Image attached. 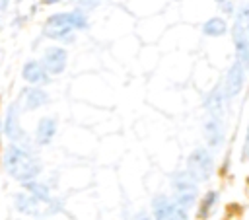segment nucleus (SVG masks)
I'll list each match as a JSON object with an SVG mask.
<instances>
[{
  "label": "nucleus",
  "mask_w": 249,
  "mask_h": 220,
  "mask_svg": "<svg viewBox=\"0 0 249 220\" xmlns=\"http://www.w3.org/2000/svg\"><path fill=\"white\" fill-rule=\"evenodd\" d=\"M2 162H4V169L8 171V175L14 177L16 181H19L21 185L27 181L39 179L41 169H43V165L35 158V154L31 150L18 146V144H10L4 150Z\"/></svg>",
  "instance_id": "nucleus-1"
},
{
  "label": "nucleus",
  "mask_w": 249,
  "mask_h": 220,
  "mask_svg": "<svg viewBox=\"0 0 249 220\" xmlns=\"http://www.w3.org/2000/svg\"><path fill=\"white\" fill-rule=\"evenodd\" d=\"M88 27V16L82 8L72 12H56L47 18L43 25V35L53 41H72L74 31Z\"/></svg>",
  "instance_id": "nucleus-2"
},
{
  "label": "nucleus",
  "mask_w": 249,
  "mask_h": 220,
  "mask_svg": "<svg viewBox=\"0 0 249 220\" xmlns=\"http://www.w3.org/2000/svg\"><path fill=\"white\" fill-rule=\"evenodd\" d=\"M233 16L235 19L231 25V37H233V47H235V60L247 70L249 68V35H247L249 4L239 6Z\"/></svg>",
  "instance_id": "nucleus-3"
},
{
  "label": "nucleus",
  "mask_w": 249,
  "mask_h": 220,
  "mask_svg": "<svg viewBox=\"0 0 249 220\" xmlns=\"http://www.w3.org/2000/svg\"><path fill=\"white\" fill-rule=\"evenodd\" d=\"M171 199L183 210H191L198 199V183L187 171H175L171 175Z\"/></svg>",
  "instance_id": "nucleus-4"
},
{
  "label": "nucleus",
  "mask_w": 249,
  "mask_h": 220,
  "mask_svg": "<svg viewBox=\"0 0 249 220\" xmlns=\"http://www.w3.org/2000/svg\"><path fill=\"white\" fill-rule=\"evenodd\" d=\"M196 183L208 181L214 173V158L208 148L198 146L195 148L187 158V169H185Z\"/></svg>",
  "instance_id": "nucleus-5"
},
{
  "label": "nucleus",
  "mask_w": 249,
  "mask_h": 220,
  "mask_svg": "<svg viewBox=\"0 0 249 220\" xmlns=\"http://www.w3.org/2000/svg\"><path fill=\"white\" fill-rule=\"evenodd\" d=\"M152 218L154 220H189V212L179 208L171 195H156L152 199Z\"/></svg>",
  "instance_id": "nucleus-6"
},
{
  "label": "nucleus",
  "mask_w": 249,
  "mask_h": 220,
  "mask_svg": "<svg viewBox=\"0 0 249 220\" xmlns=\"http://www.w3.org/2000/svg\"><path fill=\"white\" fill-rule=\"evenodd\" d=\"M66 62H68V53L64 47H47L45 53H43V58H41V64L45 66V70L49 72V76H58L64 72L66 68Z\"/></svg>",
  "instance_id": "nucleus-7"
},
{
  "label": "nucleus",
  "mask_w": 249,
  "mask_h": 220,
  "mask_svg": "<svg viewBox=\"0 0 249 220\" xmlns=\"http://www.w3.org/2000/svg\"><path fill=\"white\" fill-rule=\"evenodd\" d=\"M2 127H4V134L12 140V144L23 146V140H27V138H25V132L21 130V125H19V105L18 103H10Z\"/></svg>",
  "instance_id": "nucleus-8"
},
{
  "label": "nucleus",
  "mask_w": 249,
  "mask_h": 220,
  "mask_svg": "<svg viewBox=\"0 0 249 220\" xmlns=\"http://www.w3.org/2000/svg\"><path fill=\"white\" fill-rule=\"evenodd\" d=\"M243 84H245V68L235 60V62L228 68V74H226V80H224V88H222L224 97H226V99L235 97V95L241 92Z\"/></svg>",
  "instance_id": "nucleus-9"
},
{
  "label": "nucleus",
  "mask_w": 249,
  "mask_h": 220,
  "mask_svg": "<svg viewBox=\"0 0 249 220\" xmlns=\"http://www.w3.org/2000/svg\"><path fill=\"white\" fill-rule=\"evenodd\" d=\"M49 103V93L43 90V88H37V86H27L21 90L19 93V103L25 111H33V109H39L43 105Z\"/></svg>",
  "instance_id": "nucleus-10"
},
{
  "label": "nucleus",
  "mask_w": 249,
  "mask_h": 220,
  "mask_svg": "<svg viewBox=\"0 0 249 220\" xmlns=\"http://www.w3.org/2000/svg\"><path fill=\"white\" fill-rule=\"evenodd\" d=\"M21 78H23L27 84H33V86H37V88H41V86H45V84L51 82L49 72L45 70V66L41 64V60H35V58L27 60V62L23 64V68H21Z\"/></svg>",
  "instance_id": "nucleus-11"
},
{
  "label": "nucleus",
  "mask_w": 249,
  "mask_h": 220,
  "mask_svg": "<svg viewBox=\"0 0 249 220\" xmlns=\"http://www.w3.org/2000/svg\"><path fill=\"white\" fill-rule=\"evenodd\" d=\"M202 130H204L206 144H208L212 150H216V148H220V146L224 144V125H222L220 117L208 115V119L204 121Z\"/></svg>",
  "instance_id": "nucleus-12"
},
{
  "label": "nucleus",
  "mask_w": 249,
  "mask_h": 220,
  "mask_svg": "<svg viewBox=\"0 0 249 220\" xmlns=\"http://www.w3.org/2000/svg\"><path fill=\"white\" fill-rule=\"evenodd\" d=\"M14 206H16V210H18L19 214H23V216H35V218H39L43 212H47L39 201H35L31 195H27V193H23V191H21V193H16V197H14Z\"/></svg>",
  "instance_id": "nucleus-13"
},
{
  "label": "nucleus",
  "mask_w": 249,
  "mask_h": 220,
  "mask_svg": "<svg viewBox=\"0 0 249 220\" xmlns=\"http://www.w3.org/2000/svg\"><path fill=\"white\" fill-rule=\"evenodd\" d=\"M56 134V119L54 117H41L35 127V142L39 146H49Z\"/></svg>",
  "instance_id": "nucleus-14"
},
{
  "label": "nucleus",
  "mask_w": 249,
  "mask_h": 220,
  "mask_svg": "<svg viewBox=\"0 0 249 220\" xmlns=\"http://www.w3.org/2000/svg\"><path fill=\"white\" fill-rule=\"evenodd\" d=\"M23 189L27 191V195H31L41 204H49V201L53 199V193H51V189L45 181H39V179L27 181V183H23Z\"/></svg>",
  "instance_id": "nucleus-15"
},
{
  "label": "nucleus",
  "mask_w": 249,
  "mask_h": 220,
  "mask_svg": "<svg viewBox=\"0 0 249 220\" xmlns=\"http://www.w3.org/2000/svg\"><path fill=\"white\" fill-rule=\"evenodd\" d=\"M224 92H222V88H214L208 95H206V99H204V107L208 109V113L212 115V117H220V111H222V107H224Z\"/></svg>",
  "instance_id": "nucleus-16"
},
{
  "label": "nucleus",
  "mask_w": 249,
  "mask_h": 220,
  "mask_svg": "<svg viewBox=\"0 0 249 220\" xmlns=\"http://www.w3.org/2000/svg\"><path fill=\"white\" fill-rule=\"evenodd\" d=\"M228 31V23L224 18H210L202 23V33L206 37H222Z\"/></svg>",
  "instance_id": "nucleus-17"
},
{
  "label": "nucleus",
  "mask_w": 249,
  "mask_h": 220,
  "mask_svg": "<svg viewBox=\"0 0 249 220\" xmlns=\"http://www.w3.org/2000/svg\"><path fill=\"white\" fill-rule=\"evenodd\" d=\"M216 201H218V193H216V191L204 193V197H202L200 202H198V210H196L198 220H206V218L210 216V212H212L214 206H216Z\"/></svg>",
  "instance_id": "nucleus-18"
},
{
  "label": "nucleus",
  "mask_w": 249,
  "mask_h": 220,
  "mask_svg": "<svg viewBox=\"0 0 249 220\" xmlns=\"http://www.w3.org/2000/svg\"><path fill=\"white\" fill-rule=\"evenodd\" d=\"M218 2V8L226 14V16H233L235 14V8H233V2L231 0H216Z\"/></svg>",
  "instance_id": "nucleus-19"
},
{
  "label": "nucleus",
  "mask_w": 249,
  "mask_h": 220,
  "mask_svg": "<svg viewBox=\"0 0 249 220\" xmlns=\"http://www.w3.org/2000/svg\"><path fill=\"white\" fill-rule=\"evenodd\" d=\"M47 206H49V208H47V214H58V212L62 210V201L54 197V199H51V201H49V204H47Z\"/></svg>",
  "instance_id": "nucleus-20"
},
{
  "label": "nucleus",
  "mask_w": 249,
  "mask_h": 220,
  "mask_svg": "<svg viewBox=\"0 0 249 220\" xmlns=\"http://www.w3.org/2000/svg\"><path fill=\"white\" fill-rule=\"evenodd\" d=\"M241 158H243V160H247V158H249V125H247V132H245V144H243Z\"/></svg>",
  "instance_id": "nucleus-21"
},
{
  "label": "nucleus",
  "mask_w": 249,
  "mask_h": 220,
  "mask_svg": "<svg viewBox=\"0 0 249 220\" xmlns=\"http://www.w3.org/2000/svg\"><path fill=\"white\" fill-rule=\"evenodd\" d=\"M134 220H154V218H152V216H150L148 212H144V210H142V212L134 214Z\"/></svg>",
  "instance_id": "nucleus-22"
},
{
  "label": "nucleus",
  "mask_w": 249,
  "mask_h": 220,
  "mask_svg": "<svg viewBox=\"0 0 249 220\" xmlns=\"http://www.w3.org/2000/svg\"><path fill=\"white\" fill-rule=\"evenodd\" d=\"M45 4H53V2H58V0H43Z\"/></svg>",
  "instance_id": "nucleus-23"
},
{
  "label": "nucleus",
  "mask_w": 249,
  "mask_h": 220,
  "mask_svg": "<svg viewBox=\"0 0 249 220\" xmlns=\"http://www.w3.org/2000/svg\"><path fill=\"white\" fill-rule=\"evenodd\" d=\"M2 132H4V127H2V119H0V136H2Z\"/></svg>",
  "instance_id": "nucleus-24"
},
{
  "label": "nucleus",
  "mask_w": 249,
  "mask_h": 220,
  "mask_svg": "<svg viewBox=\"0 0 249 220\" xmlns=\"http://www.w3.org/2000/svg\"><path fill=\"white\" fill-rule=\"evenodd\" d=\"M247 35H249V25H247Z\"/></svg>",
  "instance_id": "nucleus-25"
},
{
  "label": "nucleus",
  "mask_w": 249,
  "mask_h": 220,
  "mask_svg": "<svg viewBox=\"0 0 249 220\" xmlns=\"http://www.w3.org/2000/svg\"><path fill=\"white\" fill-rule=\"evenodd\" d=\"M19 220H23V218H19Z\"/></svg>",
  "instance_id": "nucleus-26"
},
{
  "label": "nucleus",
  "mask_w": 249,
  "mask_h": 220,
  "mask_svg": "<svg viewBox=\"0 0 249 220\" xmlns=\"http://www.w3.org/2000/svg\"><path fill=\"white\" fill-rule=\"evenodd\" d=\"M39 220H43V218H39Z\"/></svg>",
  "instance_id": "nucleus-27"
}]
</instances>
